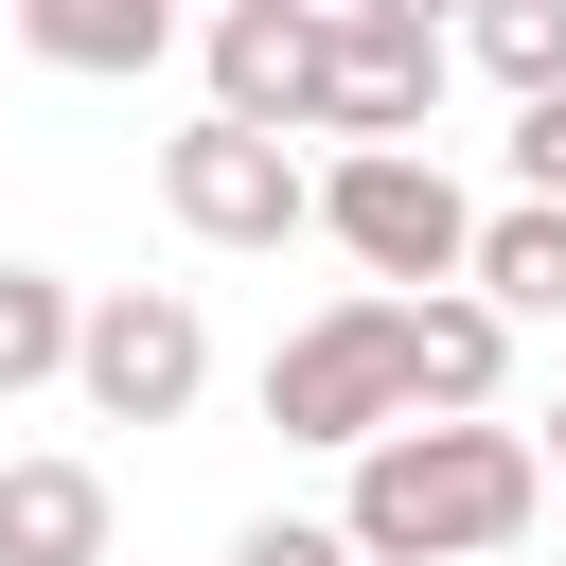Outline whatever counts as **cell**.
Wrapping results in <instances>:
<instances>
[{
  "label": "cell",
  "instance_id": "obj_1",
  "mask_svg": "<svg viewBox=\"0 0 566 566\" xmlns=\"http://www.w3.org/2000/svg\"><path fill=\"white\" fill-rule=\"evenodd\" d=\"M548 495V442H513L495 407H407L354 442V548L371 566H495Z\"/></svg>",
  "mask_w": 566,
  "mask_h": 566
},
{
  "label": "cell",
  "instance_id": "obj_2",
  "mask_svg": "<svg viewBox=\"0 0 566 566\" xmlns=\"http://www.w3.org/2000/svg\"><path fill=\"white\" fill-rule=\"evenodd\" d=\"M159 212H177L195 248H283V230H318V159H301V124L195 106V124L159 142Z\"/></svg>",
  "mask_w": 566,
  "mask_h": 566
},
{
  "label": "cell",
  "instance_id": "obj_3",
  "mask_svg": "<svg viewBox=\"0 0 566 566\" xmlns=\"http://www.w3.org/2000/svg\"><path fill=\"white\" fill-rule=\"evenodd\" d=\"M318 230H336L371 283H460V265H478V195H460L424 142H336V159H318Z\"/></svg>",
  "mask_w": 566,
  "mask_h": 566
},
{
  "label": "cell",
  "instance_id": "obj_4",
  "mask_svg": "<svg viewBox=\"0 0 566 566\" xmlns=\"http://www.w3.org/2000/svg\"><path fill=\"white\" fill-rule=\"evenodd\" d=\"M265 424L283 442H371V424H407V301H336V318H301L283 354H265Z\"/></svg>",
  "mask_w": 566,
  "mask_h": 566
},
{
  "label": "cell",
  "instance_id": "obj_5",
  "mask_svg": "<svg viewBox=\"0 0 566 566\" xmlns=\"http://www.w3.org/2000/svg\"><path fill=\"white\" fill-rule=\"evenodd\" d=\"M71 389H88L106 424H177V407L212 389V318H195L177 283H106V301L71 318Z\"/></svg>",
  "mask_w": 566,
  "mask_h": 566
},
{
  "label": "cell",
  "instance_id": "obj_6",
  "mask_svg": "<svg viewBox=\"0 0 566 566\" xmlns=\"http://www.w3.org/2000/svg\"><path fill=\"white\" fill-rule=\"evenodd\" d=\"M424 106H442V18L336 0V53H318V106H301V142H424Z\"/></svg>",
  "mask_w": 566,
  "mask_h": 566
},
{
  "label": "cell",
  "instance_id": "obj_7",
  "mask_svg": "<svg viewBox=\"0 0 566 566\" xmlns=\"http://www.w3.org/2000/svg\"><path fill=\"white\" fill-rule=\"evenodd\" d=\"M318 53H336V0H230V18H212V106L301 124V106H318Z\"/></svg>",
  "mask_w": 566,
  "mask_h": 566
},
{
  "label": "cell",
  "instance_id": "obj_8",
  "mask_svg": "<svg viewBox=\"0 0 566 566\" xmlns=\"http://www.w3.org/2000/svg\"><path fill=\"white\" fill-rule=\"evenodd\" d=\"M513 371V318L478 283H407V407H495Z\"/></svg>",
  "mask_w": 566,
  "mask_h": 566
},
{
  "label": "cell",
  "instance_id": "obj_9",
  "mask_svg": "<svg viewBox=\"0 0 566 566\" xmlns=\"http://www.w3.org/2000/svg\"><path fill=\"white\" fill-rule=\"evenodd\" d=\"M0 566H106V478L88 460H0Z\"/></svg>",
  "mask_w": 566,
  "mask_h": 566
},
{
  "label": "cell",
  "instance_id": "obj_10",
  "mask_svg": "<svg viewBox=\"0 0 566 566\" xmlns=\"http://www.w3.org/2000/svg\"><path fill=\"white\" fill-rule=\"evenodd\" d=\"M18 53L35 71H88V88L106 71H159L177 53V0H18Z\"/></svg>",
  "mask_w": 566,
  "mask_h": 566
},
{
  "label": "cell",
  "instance_id": "obj_11",
  "mask_svg": "<svg viewBox=\"0 0 566 566\" xmlns=\"http://www.w3.org/2000/svg\"><path fill=\"white\" fill-rule=\"evenodd\" d=\"M495 318H566V195H513V212H478V265H460Z\"/></svg>",
  "mask_w": 566,
  "mask_h": 566
},
{
  "label": "cell",
  "instance_id": "obj_12",
  "mask_svg": "<svg viewBox=\"0 0 566 566\" xmlns=\"http://www.w3.org/2000/svg\"><path fill=\"white\" fill-rule=\"evenodd\" d=\"M71 318H88V301H71V283H53V265H0V407H18V389H53V371H71Z\"/></svg>",
  "mask_w": 566,
  "mask_h": 566
},
{
  "label": "cell",
  "instance_id": "obj_13",
  "mask_svg": "<svg viewBox=\"0 0 566 566\" xmlns=\"http://www.w3.org/2000/svg\"><path fill=\"white\" fill-rule=\"evenodd\" d=\"M460 53L495 88H566V0H460Z\"/></svg>",
  "mask_w": 566,
  "mask_h": 566
},
{
  "label": "cell",
  "instance_id": "obj_14",
  "mask_svg": "<svg viewBox=\"0 0 566 566\" xmlns=\"http://www.w3.org/2000/svg\"><path fill=\"white\" fill-rule=\"evenodd\" d=\"M230 566H371V548H354V513H248Z\"/></svg>",
  "mask_w": 566,
  "mask_h": 566
},
{
  "label": "cell",
  "instance_id": "obj_15",
  "mask_svg": "<svg viewBox=\"0 0 566 566\" xmlns=\"http://www.w3.org/2000/svg\"><path fill=\"white\" fill-rule=\"evenodd\" d=\"M513 177L566 195V88H513Z\"/></svg>",
  "mask_w": 566,
  "mask_h": 566
},
{
  "label": "cell",
  "instance_id": "obj_16",
  "mask_svg": "<svg viewBox=\"0 0 566 566\" xmlns=\"http://www.w3.org/2000/svg\"><path fill=\"white\" fill-rule=\"evenodd\" d=\"M531 442H548V478H566V389H548V424H531Z\"/></svg>",
  "mask_w": 566,
  "mask_h": 566
},
{
  "label": "cell",
  "instance_id": "obj_17",
  "mask_svg": "<svg viewBox=\"0 0 566 566\" xmlns=\"http://www.w3.org/2000/svg\"><path fill=\"white\" fill-rule=\"evenodd\" d=\"M389 18H460V0H389Z\"/></svg>",
  "mask_w": 566,
  "mask_h": 566
}]
</instances>
